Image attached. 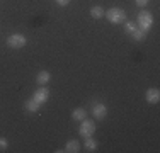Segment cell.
I'll return each mask as SVG.
<instances>
[{"instance_id":"6da1fadb","label":"cell","mask_w":160,"mask_h":153,"mask_svg":"<svg viewBox=\"0 0 160 153\" xmlns=\"http://www.w3.org/2000/svg\"><path fill=\"white\" fill-rule=\"evenodd\" d=\"M104 15L111 24H123L126 21V12L123 9H119V7H111L109 10L104 12Z\"/></svg>"},{"instance_id":"7a4b0ae2","label":"cell","mask_w":160,"mask_h":153,"mask_svg":"<svg viewBox=\"0 0 160 153\" xmlns=\"http://www.w3.org/2000/svg\"><path fill=\"white\" fill-rule=\"evenodd\" d=\"M136 26L142 31H145V32H148L152 29V26H153V15H152V12L142 10L138 14V17H136Z\"/></svg>"},{"instance_id":"3957f363","label":"cell","mask_w":160,"mask_h":153,"mask_svg":"<svg viewBox=\"0 0 160 153\" xmlns=\"http://www.w3.org/2000/svg\"><path fill=\"white\" fill-rule=\"evenodd\" d=\"M26 44H28V37L21 32H14L7 37V46L12 48V49H21V48H24Z\"/></svg>"},{"instance_id":"277c9868","label":"cell","mask_w":160,"mask_h":153,"mask_svg":"<svg viewBox=\"0 0 160 153\" xmlns=\"http://www.w3.org/2000/svg\"><path fill=\"white\" fill-rule=\"evenodd\" d=\"M82 124H80V128H78V133H80V136H83V138H89V136H92L94 133H96V121H90V119H82L80 121Z\"/></svg>"},{"instance_id":"5b68a950","label":"cell","mask_w":160,"mask_h":153,"mask_svg":"<svg viewBox=\"0 0 160 153\" xmlns=\"http://www.w3.org/2000/svg\"><path fill=\"white\" fill-rule=\"evenodd\" d=\"M32 99L38 102V104H41V106L46 104L48 99H49V89H48L46 85H39V89L32 94Z\"/></svg>"},{"instance_id":"8992f818","label":"cell","mask_w":160,"mask_h":153,"mask_svg":"<svg viewBox=\"0 0 160 153\" xmlns=\"http://www.w3.org/2000/svg\"><path fill=\"white\" fill-rule=\"evenodd\" d=\"M145 101H147L148 104H158L160 102V90L155 89V87L148 89L145 92Z\"/></svg>"},{"instance_id":"52a82bcc","label":"cell","mask_w":160,"mask_h":153,"mask_svg":"<svg viewBox=\"0 0 160 153\" xmlns=\"http://www.w3.org/2000/svg\"><path fill=\"white\" fill-rule=\"evenodd\" d=\"M92 114H94V117H96L97 121H102L106 116H108V107L102 104V102H99V104H94V107H92Z\"/></svg>"},{"instance_id":"ba28073f","label":"cell","mask_w":160,"mask_h":153,"mask_svg":"<svg viewBox=\"0 0 160 153\" xmlns=\"http://www.w3.org/2000/svg\"><path fill=\"white\" fill-rule=\"evenodd\" d=\"M80 150H82V145H80L78 140H70L65 145V151L67 153H78Z\"/></svg>"},{"instance_id":"9c48e42d","label":"cell","mask_w":160,"mask_h":153,"mask_svg":"<svg viewBox=\"0 0 160 153\" xmlns=\"http://www.w3.org/2000/svg\"><path fill=\"white\" fill-rule=\"evenodd\" d=\"M49 80H51V73L46 72V70H41L39 73L36 75V83L38 85H46Z\"/></svg>"},{"instance_id":"30bf717a","label":"cell","mask_w":160,"mask_h":153,"mask_svg":"<svg viewBox=\"0 0 160 153\" xmlns=\"http://www.w3.org/2000/svg\"><path fill=\"white\" fill-rule=\"evenodd\" d=\"M24 109L28 111V112H38V111L41 109V104H38L36 101L31 97L29 101H26V104H24Z\"/></svg>"},{"instance_id":"8fae6325","label":"cell","mask_w":160,"mask_h":153,"mask_svg":"<svg viewBox=\"0 0 160 153\" xmlns=\"http://www.w3.org/2000/svg\"><path fill=\"white\" fill-rule=\"evenodd\" d=\"M83 148H85V151H96L99 148V143L96 140H94L92 136L85 138V143H83Z\"/></svg>"},{"instance_id":"7c38bea8","label":"cell","mask_w":160,"mask_h":153,"mask_svg":"<svg viewBox=\"0 0 160 153\" xmlns=\"http://www.w3.org/2000/svg\"><path fill=\"white\" fill-rule=\"evenodd\" d=\"M87 117V111L82 109V107H77V109L72 111V119L73 121H82Z\"/></svg>"},{"instance_id":"4fadbf2b","label":"cell","mask_w":160,"mask_h":153,"mask_svg":"<svg viewBox=\"0 0 160 153\" xmlns=\"http://www.w3.org/2000/svg\"><path fill=\"white\" fill-rule=\"evenodd\" d=\"M124 34H128V36H131L133 32H135L136 29H138V26H136L135 21H124Z\"/></svg>"},{"instance_id":"5bb4252c","label":"cell","mask_w":160,"mask_h":153,"mask_svg":"<svg viewBox=\"0 0 160 153\" xmlns=\"http://www.w3.org/2000/svg\"><path fill=\"white\" fill-rule=\"evenodd\" d=\"M90 17H92V19H101V17H104V9H102L101 5L90 7Z\"/></svg>"},{"instance_id":"9a60e30c","label":"cell","mask_w":160,"mask_h":153,"mask_svg":"<svg viewBox=\"0 0 160 153\" xmlns=\"http://www.w3.org/2000/svg\"><path fill=\"white\" fill-rule=\"evenodd\" d=\"M131 37H133L135 41H143L145 37H147V32H145V31H142V29L138 27V29L135 31V32L131 34Z\"/></svg>"},{"instance_id":"2e32d148","label":"cell","mask_w":160,"mask_h":153,"mask_svg":"<svg viewBox=\"0 0 160 153\" xmlns=\"http://www.w3.org/2000/svg\"><path fill=\"white\" fill-rule=\"evenodd\" d=\"M7 148H9V141L3 136H0V151H7Z\"/></svg>"},{"instance_id":"e0dca14e","label":"cell","mask_w":160,"mask_h":153,"mask_svg":"<svg viewBox=\"0 0 160 153\" xmlns=\"http://www.w3.org/2000/svg\"><path fill=\"white\" fill-rule=\"evenodd\" d=\"M135 2H136V5H138V7H147L150 0H135Z\"/></svg>"},{"instance_id":"ac0fdd59","label":"cell","mask_w":160,"mask_h":153,"mask_svg":"<svg viewBox=\"0 0 160 153\" xmlns=\"http://www.w3.org/2000/svg\"><path fill=\"white\" fill-rule=\"evenodd\" d=\"M55 2H56V3H58V5H60V7H67V5H68V3H70V2H72V0H55Z\"/></svg>"}]
</instances>
